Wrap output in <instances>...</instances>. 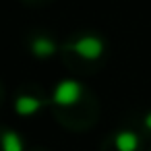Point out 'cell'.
Wrapping results in <instances>:
<instances>
[{
  "instance_id": "cell-7",
  "label": "cell",
  "mask_w": 151,
  "mask_h": 151,
  "mask_svg": "<svg viewBox=\"0 0 151 151\" xmlns=\"http://www.w3.org/2000/svg\"><path fill=\"white\" fill-rule=\"evenodd\" d=\"M145 126L151 130V112H149V114H147V118H145Z\"/></svg>"
},
{
  "instance_id": "cell-3",
  "label": "cell",
  "mask_w": 151,
  "mask_h": 151,
  "mask_svg": "<svg viewBox=\"0 0 151 151\" xmlns=\"http://www.w3.org/2000/svg\"><path fill=\"white\" fill-rule=\"evenodd\" d=\"M40 108H42V99L35 95H19L15 101V110L21 116H33Z\"/></svg>"
},
{
  "instance_id": "cell-1",
  "label": "cell",
  "mask_w": 151,
  "mask_h": 151,
  "mask_svg": "<svg viewBox=\"0 0 151 151\" xmlns=\"http://www.w3.org/2000/svg\"><path fill=\"white\" fill-rule=\"evenodd\" d=\"M81 95H83L81 83L75 81V79H64V81H60V83L56 85V89H54V104L68 108V106H75V104L81 99Z\"/></svg>"
},
{
  "instance_id": "cell-5",
  "label": "cell",
  "mask_w": 151,
  "mask_h": 151,
  "mask_svg": "<svg viewBox=\"0 0 151 151\" xmlns=\"http://www.w3.org/2000/svg\"><path fill=\"white\" fill-rule=\"evenodd\" d=\"M31 50H33V54H35L37 58H48V56H52V54L56 52V46H54V42L48 40V37H37V40H33Z\"/></svg>"
},
{
  "instance_id": "cell-4",
  "label": "cell",
  "mask_w": 151,
  "mask_h": 151,
  "mask_svg": "<svg viewBox=\"0 0 151 151\" xmlns=\"http://www.w3.org/2000/svg\"><path fill=\"white\" fill-rule=\"evenodd\" d=\"M114 145L118 151H137L139 147V137L132 130H120L114 139Z\"/></svg>"
},
{
  "instance_id": "cell-6",
  "label": "cell",
  "mask_w": 151,
  "mask_h": 151,
  "mask_svg": "<svg viewBox=\"0 0 151 151\" xmlns=\"http://www.w3.org/2000/svg\"><path fill=\"white\" fill-rule=\"evenodd\" d=\"M2 151H23V141L17 132L6 130L2 134Z\"/></svg>"
},
{
  "instance_id": "cell-2",
  "label": "cell",
  "mask_w": 151,
  "mask_h": 151,
  "mask_svg": "<svg viewBox=\"0 0 151 151\" xmlns=\"http://www.w3.org/2000/svg\"><path fill=\"white\" fill-rule=\"evenodd\" d=\"M73 52L77 56H81L83 60H97L104 54V42L95 35H83L79 37L73 46Z\"/></svg>"
}]
</instances>
